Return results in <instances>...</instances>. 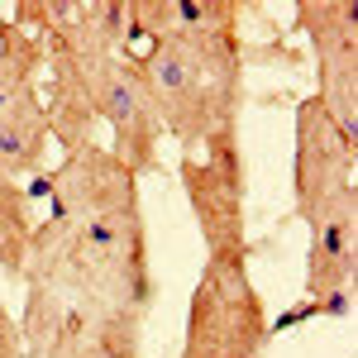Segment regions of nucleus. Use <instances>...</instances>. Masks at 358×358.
Listing matches in <instances>:
<instances>
[{
	"label": "nucleus",
	"instance_id": "9d476101",
	"mask_svg": "<svg viewBox=\"0 0 358 358\" xmlns=\"http://www.w3.org/2000/svg\"><path fill=\"white\" fill-rule=\"evenodd\" d=\"M48 110H43V91H29L24 101H15L10 110L0 115V182H20L43 163V148H48Z\"/></svg>",
	"mask_w": 358,
	"mask_h": 358
},
{
	"label": "nucleus",
	"instance_id": "423d86ee",
	"mask_svg": "<svg viewBox=\"0 0 358 358\" xmlns=\"http://www.w3.org/2000/svg\"><path fill=\"white\" fill-rule=\"evenodd\" d=\"M306 224H310V253H306L301 310H292V320L349 315L358 273V187L325 201Z\"/></svg>",
	"mask_w": 358,
	"mask_h": 358
},
{
	"label": "nucleus",
	"instance_id": "1a4fd4ad",
	"mask_svg": "<svg viewBox=\"0 0 358 358\" xmlns=\"http://www.w3.org/2000/svg\"><path fill=\"white\" fill-rule=\"evenodd\" d=\"M96 315H101V306L72 301V296L48 292V287H29L24 315H20L24 358H72L82 349V339Z\"/></svg>",
	"mask_w": 358,
	"mask_h": 358
},
{
	"label": "nucleus",
	"instance_id": "6e6552de",
	"mask_svg": "<svg viewBox=\"0 0 358 358\" xmlns=\"http://www.w3.org/2000/svg\"><path fill=\"white\" fill-rule=\"evenodd\" d=\"M354 134L334 124L315 96L296 101V158H292V192H296V215L310 220L325 201L358 187L354 182Z\"/></svg>",
	"mask_w": 358,
	"mask_h": 358
},
{
	"label": "nucleus",
	"instance_id": "7ed1b4c3",
	"mask_svg": "<svg viewBox=\"0 0 358 358\" xmlns=\"http://www.w3.org/2000/svg\"><path fill=\"white\" fill-rule=\"evenodd\" d=\"M268 306L248 258H206L187 306L182 358H268Z\"/></svg>",
	"mask_w": 358,
	"mask_h": 358
},
{
	"label": "nucleus",
	"instance_id": "9b49d317",
	"mask_svg": "<svg viewBox=\"0 0 358 358\" xmlns=\"http://www.w3.org/2000/svg\"><path fill=\"white\" fill-rule=\"evenodd\" d=\"M29 201H34L29 187H20V182H0V273H10V277H20L29 234H34Z\"/></svg>",
	"mask_w": 358,
	"mask_h": 358
},
{
	"label": "nucleus",
	"instance_id": "ddd939ff",
	"mask_svg": "<svg viewBox=\"0 0 358 358\" xmlns=\"http://www.w3.org/2000/svg\"><path fill=\"white\" fill-rule=\"evenodd\" d=\"M0 358H24V344H20V320L5 310V301H0Z\"/></svg>",
	"mask_w": 358,
	"mask_h": 358
},
{
	"label": "nucleus",
	"instance_id": "f03ea898",
	"mask_svg": "<svg viewBox=\"0 0 358 358\" xmlns=\"http://www.w3.org/2000/svg\"><path fill=\"white\" fill-rule=\"evenodd\" d=\"M43 192L53 201V215L72 229V239L101 268H110L115 277H129V282H153L138 172H129L101 138L62 153Z\"/></svg>",
	"mask_w": 358,
	"mask_h": 358
},
{
	"label": "nucleus",
	"instance_id": "20e7f679",
	"mask_svg": "<svg viewBox=\"0 0 358 358\" xmlns=\"http://www.w3.org/2000/svg\"><path fill=\"white\" fill-rule=\"evenodd\" d=\"M182 187L206 239V258H248L244 220V148L239 124H220L196 153H182Z\"/></svg>",
	"mask_w": 358,
	"mask_h": 358
},
{
	"label": "nucleus",
	"instance_id": "f8f14e48",
	"mask_svg": "<svg viewBox=\"0 0 358 358\" xmlns=\"http://www.w3.org/2000/svg\"><path fill=\"white\" fill-rule=\"evenodd\" d=\"M138 334L143 320L138 315H120V310H101L86 330L82 349L72 358H138Z\"/></svg>",
	"mask_w": 358,
	"mask_h": 358
},
{
	"label": "nucleus",
	"instance_id": "0eeeda50",
	"mask_svg": "<svg viewBox=\"0 0 358 358\" xmlns=\"http://www.w3.org/2000/svg\"><path fill=\"white\" fill-rule=\"evenodd\" d=\"M296 29L315 48V101L344 134L358 129V10L349 0H301Z\"/></svg>",
	"mask_w": 358,
	"mask_h": 358
},
{
	"label": "nucleus",
	"instance_id": "f257e3e1",
	"mask_svg": "<svg viewBox=\"0 0 358 358\" xmlns=\"http://www.w3.org/2000/svg\"><path fill=\"white\" fill-rule=\"evenodd\" d=\"M134 67L163 134L177 138L182 153H196L220 124H239V101H244L239 15L210 29L163 34L138 53Z\"/></svg>",
	"mask_w": 358,
	"mask_h": 358
},
{
	"label": "nucleus",
	"instance_id": "39448f33",
	"mask_svg": "<svg viewBox=\"0 0 358 358\" xmlns=\"http://www.w3.org/2000/svg\"><path fill=\"white\" fill-rule=\"evenodd\" d=\"M62 53L82 67V82L91 91V110H96V124L110 129V148L129 172H153L158 167V138H163V124L148 106V91H143V77L129 57L120 53H77L67 43H57Z\"/></svg>",
	"mask_w": 358,
	"mask_h": 358
}]
</instances>
